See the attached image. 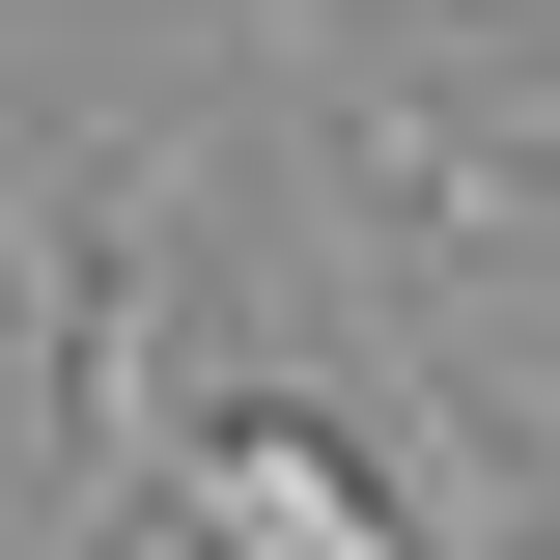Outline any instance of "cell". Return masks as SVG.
<instances>
[{
	"label": "cell",
	"mask_w": 560,
	"mask_h": 560,
	"mask_svg": "<svg viewBox=\"0 0 560 560\" xmlns=\"http://www.w3.org/2000/svg\"><path fill=\"white\" fill-rule=\"evenodd\" d=\"M0 280H57V168H28V113H0Z\"/></svg>",
	"instance_id": "cell-1"
},
{
	"label": "cell",
	"mask_w": 560,
	"mask_h": 560,
	"mask_svg": "<svg viewBox=\"0 0 560 560\" xmlns=\"http://www.w3.org/2000/svg\"><path fill=\"white\" fill-rule=\"evenodd\" d=\"M533 560H560V504H533Z\"/></svg>",
	"instance_id": "cell-2"
}]
</instances>
